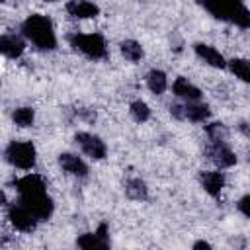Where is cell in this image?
<instances>
[{
	"mask_svg": "<svg viewBox=\"0 0 250 250\" xmlns=\"http://www.w3.org/2000/svg\"><path fill=\"white\" fill-rule=\"evenodd\" d=\"M16 191L20 195L18 201L23 207H27L37 217V221H47L53 215L55 203H53L51 195L47 193L45 180L39 174H25V176L18 178Z\"/></svg>",
	"mask_w": 250,
	"mask_h": 250,
	"instance_id": "obj_1",
	"label": "cell"
},
{
	"mask_svg": "<svg viewBox=\"0 0 250 250\" xmlns=\"http://www.w3.org/2000/svg\"><path fill=\"white\" fill-rule=\"evenodd\" d=\"M197 4L215 20L232 23L240 29L250 27V10L242 0H197Z\"/></svg>",
	"mask_w": 250,
	"mask_h": 250,
	"instance_id": "obj_2",
	"label": "cell"
},
{
	"mask_svg": "<svg viewBox=\"0 0 250 250\" xmlns=\"http://www.w3.org/2000/svg\"><path fill=\"white\" fill-rule=\"evenodd\" d=\"M21 35L41 51L57 49V35L53 21L43 14H31L21 23Z\"/></svg>",
	"mask_w": 250,
	"mask_h": 250,
	"instance_id": "obj_3",
	"label": "cell"
},
{
	"mask_svg": "<svg viewBox=\"0 0 250 250\" xmlns=\"http://www.w3.org/2000/svg\"><path fill=\"white\" fill-rule=\"evenodd\" d=\"M68 43L74 51L82 53L92 61L107 57V43L102 33H72L68 35Z\"/></svg>",
	"mask_w": 250,
	"mask_h": 250,
	"instance_id": "obj_4",
	"label": "cell"
},
{
	"mask_svg": "<svg viewBox=\"0 0 250 250\" xmlns=\"http://www.w3.org/2000/svg\"><path fill=\"white\" fill-rule=\"evenodd\" d=\"M6 160L20 170H31L37 162V150L31 141H12L4 150Z\"/></svg>",
	"mask_w": 250,
	"mask_h": 250,
	"instance_id": "obj_5",
	"label": "cell"
},
{
	"mask_svg": "<svg viewBox=\"0 0 250 250\" xmlns=\"http://www.w3.org/2000/svg\"><path fill=\"white\" fill-rule=\"evenodd\" d=\"M170 115L178 121H191V123H203L209 119L211 109L207 104L201 102H184V104H172Z\"/></svg>",
	"mask_w": 250,
	"mask_h": 250,
	"instance_id": "obj_6",
	"label": "cell"
},
{
	"mask_svg": "<svg viewBox=\"0 0 250 250\" xmlns=\"http://www.w3.org/2000/svg\"><path fill=\"white\" fill-rule=\"evenodd\" d=\"M8 207V219L12 223V227L20 232H33L37 229V217L27 209L23 207L20 201L18 203H12V205H6Z\"/></svg>",
	"mask_w": 250,
	"mask_h": 250,
	"instance_id": "obj_7",
	"label": "cell"
},
{
	"mask_svg": "<svg viewBox=\"0 0 250 250\" xmlns=\"http://www.w3.org/2000/svg\"><path fill=\"white\" fill-rule=\"evenodd\" d=\"M74 143L80 146V150L90 156L92 160H104L105 154H107V146L105 143L98 137V135H92V133H86V131H80L74 135Z\"/></svg>",
	"mask_w": 250,
	"mask_h": 250,
	"instance_id": "obj_8",
	"label": "cell"
},
{
	"mask_svg": "<svg viewBox=\"0 0 250 250\" xmlns=\"http://www.w3.org/2000/svg\"><path fill=\"white\" fill-rule=\"evenodd\" d=\"M205 154L217 168H230L236 164V154L227 143H209L205 146Z\"/></svg>",
	"mask_w": 250,
	"mask_h": 250,
	"instance_id": "obj_9",
	"label": "cell"
},
{
	"mask_svg": "<svg viewBox=\"0 0 250 250\" xmlns=\"http://www.w3.org/2000/svg\"><path fill=\"white\" fill-rule=\"evenodd\" d=\"M76 246L84 250H105L109 248V234H107V225L100 223V227L94 232H84L76 238Z\"/></svg>",
	"mask_w": 250,
	"mask_h": 250,
	"instance_id": "obj_10",
	"label": "cell"
},
{
	"mask_svg": "<svg viewBox=\"0 0 250 250\" xmlns=\"http://www.w3.org/2000/svg\"><path fill=\"white\" fill-rule=\"evenodd\" d=\"M59 166L64 174L74 176V178H86L88 176V164L72 152H61L59 154Z\"/></svg>",
	"mask_w": 250,
	"mask_h": 250,
	"instance_id": "obj_11",
	"label": "cell"
},
{
	"mask_svg": "<svg viewBox=\"0 0 250 250\" xmlns=\"http://www.w3.org/2000/svg\"><path fill=\"white\" fill-rule=\"evenodd\" d=\"M199 184L211 197H219L225 188V176L219 170H203L199 172Z\"/></svg>",
	"mask_w": 250,
	"mask_h": 250,
	"instance_id": "obj_12",
	"label": "cell"
},
{
	"mask_svg": "<svg viewBox=\"0 0 250 250\" xmlns=\"http://www.w3.org/2000/svg\"><path fill=\"white\" fill-rule=\"evenodd\" d=\"M193 53L197 55L199 61H203L205 64H209V66H213V68H225V66H227L225 57H223L213 45L195 43V45H193Z\"/></svg>",
	"mask_w": 250,
	"mask_h": 250,
	"instance_id": "obj_13",
	"label": "cell"
},
{
	"mask_svg": "<svg viewBox=\"0 0 250 250\" xmlns=\"http://www.w3.org/2000/svg\"><path fill=\"white\" fill-rule=\"evenodd\" d=\"M64 8H66L68 16H72L76 20H90L100 14V6L90 0H68Z\"/></svg>",
	"mask_w": 250,
	"mask_h": 250,
	"instance_id": "obj_14",
	"label": "cell"
},
{
	"mask_svg": "<svg viewBox=\"0 0 250 250\" xmlns=\"http://www.w3.org/2000/svg\"><path fill=\"white\" fill-rule=\"evenodd\" d=\"M0 51L8 59H20L25 51V41L16 33H4L0 37Z\"/></svg>",
	"mask_w": 250,
	"mask_h": 250,
	"instance_id": "obj_15",
	"label": "cell"
},
{
	"mask_svg": "<svg viewBox=\"0 0 250 250\" xmlns=\"http://www.w3.org/2000/svg\"><path fill=\"white\" fill-rule=\"evenodd\" d=\"M172 90H174V94H176L180 100H184V102H199V100H201V90H199L195 84H191L188 78H184V76H178V78L174 80Z\"/></svg>",
	"mask_w": 250,
	"mask_h": 250,
	"instance_id": "obj_16",
	"label": "cell"
},
{
	"mask_svg": "<svg viewBox=\"0 0 250 250\" xmlns=\"http://www.w3.org/2000/svg\"><path fill=\"white\" fill-rule=\"evenodd\" d=\"M146 88L154 96H162L166 92V88H168V76H166V72L160 70V68L148 70V74H146Z\"/></svg>",
	"mask_w": 250,
	"mask_h": 250,
	"instance_id": "obj_17",
	"label": "cell"
},
{
	"mask_svg": "<svg viewBox=\"0 0 250 250\" xmlns=\"http://www.w3.org/2000/svg\"><path fill=\"white\" fill-rule=\"evenodd\" d=\"M123 189H125V195L133 201H145L148 197V188H146L145 180H141V178H129L125 182Z\"/></svg>",
	"mask_w": 250,
	"mask_h": 250,
	"instance_id": "obj_18",
	"label": "cell"
},
{
	"mask_svg": "<svg viewBox=\"0 0 250 250\" xmlns=\"http://www.w3.org/2000/svg\"><path fill=\"white\" fill-rule=\"evenodd\" d=\"M227 66H229V70H230L240 82L250 84V61H248V59L234 57V59L227 61Z\"/></svg>",
	"mask_w": 250,
	"mask_h": 250,
	"instance_id": "obj_19",
	"label": "cell"
},
{
	"mask_svg": "<svg viewBox=\"0 0 250 250\" xmlns=\"http://www.w3.org/2000/svg\"><path fill=\"white\" fill-rule=\"evenodd\" d=\"M119 51H121V55H123L129 62H139V61L145 57V51H143L141 43L135 41V39H125V41H121Z\"/></svg>",
	"mask_w": 250,
	"mask_h": 250,
	"instance_id": "obj_20",
	"label": "cell"
},
{
	"mask_svg": "<svg viewBox=\"0 0 250 250\" xmlns=\"http://www.w3.org/2000/svg\"><path fill=\"white\" fill-rule=\"evenodd\" d=\"M12 121L18 125V127H31L33 125V121H35V109L33 107H27V105H23V107H16L14 109V113H12Z\"/></svg>",
	"mask_w": 250,
	"mask_h": 250,
	"instance_id": "obj_21",
	"label": "cell"
},
{
	"mask_svg": "<svg viewBox=\"0 0 250 250\" xmlns=\"http://www.w3.org/2000/svg\"><path fill=\"white\" fill-rule=\"evenodd\" d=\"M205 133L211 143H227V139H229V129L221 121H213V123L205 125Z\"/></svg>",
	"mask_w": 250,
	"mask_h": 250,
	"instance_id": "obj_22",
	"label": "cell"
},
{
	"mask_svg": "<svg viewBox=\"0 0 250 250\" xmlns=\"http://www.w3.org/2000/svg\"><path fill=\"white\" fill-rule=\"evenodd\" d=\"M129 113H131V117H133L137 123H145V121L150 119V107H148V104L143 102V100H135V102H131V105H129Z\"/></svg>",
	"mask_w": 250,
	"mask_h": 250,
	"instance_id": "obj_23",
	"label": "cell"
},
{
	"mask_svg": "<svg viewBox=\"0 0 250 250\" xmlns=\"http://www.w3.org/2000/svg\"><path fill=\"white\" fill-rule=\"evenodd\" d=\"M236 207H238V211H240V213L250 221V193H248V195H242V197L238 199Z\"/></svg>",
	"mask_w": 250,
	"mask_h": 250,
	"instance_id": "obj_24",
	"label": "cell"
},
{
	"mask_svg": "<svg viewBox=\"0 0 250 250\" xmlns=\"http://www.w3.org/2000/svg\"><path fill=\"white\" fill-rule=\"evenodd\" d=\"M238 131H240L246 139H250V123H248V121H240V123H238Z\"/></svg>",
	"mask_w": 250,
	"mask_h": 250,
	"instance_id": "obj_25",
	"label": "cell"
},
{
	"mask_svg": "<svg viewBox=\"0 0 250 250\" xmlns=\"http://www.w3.org/2000/svg\"><path fill=\"white\" fill-rule=\"evenodd\" d=\"M193 248L195 250H199V248H211V244L207 240H197V242H193Z\"/></svg>",
	"mask_w": 250,
	"mask_h": 250,
	"instance_id": "obj_26",
	"label": "cell"
},
{
	"mask_svg": "<svg viewBox=\"0 0 250 250\" xmlns=\"http://www.w3.org/2000/svg\"><path fill=\"white\" fill-rule=\"evenodd\" d=\"M45 2H59V0H45Z\"/></svg>",
	"mask_w": 250,
	"mask_h": 250,
	"instance_id": "obj_27",
	"label": "cell"
},
{
	"mask_svg": "<svg viewBox=\"0 0 250 250\" xmlns=\"http://www.w3.org/2000/svg\"><path fill=\"white\" fill-rule=\"evenodd\" d=\"M248 162H250V152H248Z\"/></svg>",
	"mask_w": 250,
	"mask_h": 250,
	"instance_id": "obj_28",
	"label": "cell"
}]
</instances>
